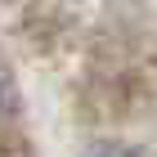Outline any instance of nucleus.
Masks as SVG:
<instances>
[{"label":"nucleus","instance_id":"nucleus-1","mask_svg":"<svg viewBox=\"0 0 157 157\" xmlns=\"http://www.w3.org/2000/svg\"><path fill=\"white\" fill-rule=\"evenodd\" d=\"M94 157H126V153H117V148H103V153H94Z\"/></svg>","mask_w":157,"mask_h":157}]
</instances>
